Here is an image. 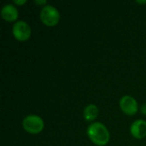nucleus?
Masks as SVG:
<instances>
[{"mask_svg":"<svg viewBox=\"0 0 146 146\" xmlns=\"http://www.w3.org/2000/svg\"><path fill=\"white\" fill-rule=\"evenodd\" d=\"M140 111H141V113H142L143 115H146V103H145V104H143V105L141 106Z\"/></svg>","mask_w":146,"mask_h":146,"instance_id":"1a4fd4ad","label":"nucleus"},{"mask_svg":"<svg viewBox=\"0 0 146 146\" xmlns=\"http://www.w3.org/2000/svg\"><path fill=\"white\" fill-rule=\"evenodd\" d=\"M87 136L96 145L104 146L110 141V133L107 127L100 122L92 123L87 127Z\"/></svg>","mask_w":146,"mask_h":146,"instance_id":"f257e3e1","label":"nucleus"},{"mask_svg":"<svg viewBox=\"0 0 146 146\" xmlns=\"http://www.w3.org/2000/svg\"><path fill=\"white\" fill-rule=\"evenodd\" d=\"M131 134L137 139H141L146 137V121L144 120L135 121L130 127Z\"/></svg>","mask_w":146,"mask_h":146,"instance_id":"423d86ee","label":"nucleus"},{"mask_svg":"<svg viewBox=\"0 0 146 146\" xmlns=\"http://www.w3.org/2000/svg\"><path fill=\"white\" fill-rule=\"evenodd\" d=\"M121 110L127 115H133L138 112V103L131 96H124L120 100Z\"/></svg>","mask_w":146,"mask_h":146,"instance_id":"39448f33","label":"nucleus"},{"mask_svg":"<svg viewBox=\"0 0 146 146\" xmlns=\"http://www.w3.org/2000/svg\"><path fill=\"white\" fill-rule=\"evenodd\" d=\"M23 128L31 134H38L44 129V121L37 115H30L24 118L22 121Z\"/></svg>","mask_w":146,"mask_h":146,"instance_id":"f03ea898","label":"nucleus"},{"mask_svg":"<svg viewBox=\"0 0 146 146\" xmlns=\"http://www.w3.org/2000/svg\"><path fill=\"white\" fill-rule=\"evenodd\" d=\"M26 3H27L26 0H22V1H17V0H15V1H14V3L15 4H17V5H23Z\"/></svg>","mask_w":146,"mask_h":146,"instance_id":"9d476101","label":"nucleus"},{"mask_svg":"<svg viewBox=\"0 0 146 146\" xmlns=\"http://www.w3.org/2000/svg\"><path fill=\"white\" fill-rule=\"evenodd\" d=\"M136 3H142V4H145V3H146V1H136Z\"/></svg>","mask_w":146,"mask_h":146,"instance_id":"f8f14e48","label":"nucleus"},{"mask_svg":"<svg viewBox=\"0 0 146 146\" xmlns=\"http://www.w3.org/2000/svg\"><path fill=\"white\" fill-rule=\"evenodd\" d=\"M83 115L86 121H93L98 115V108L95 104H89L85 108Z\"/></svg>","mask_w":146,"mask_h":146,"instance_id":"6e6552de","label":"nucleus"},{"mask_svg":"<svg viewBox=\"0 0 146 146\" xmlns=\"http://www.w3.org/2000/svg\"><path fill=\"white\" fill-rule=\"evenodd\" d=\"M46 1H44V0H43V1H39V0H36V1H34V3H36V4H38V5H44V4H46ZM45 6V5H44Z\"/></svg>","mask_w":146,"mask_h":146,"instance_id":"9b49d317","label":"nucleus"},{"mask_svg":"<svg viewBox=\"0 0 146 146\" xmlns=\"http://www.w3.org/2000/svg\"><path fill=\"white\" fill-rule=\"evenodd\" d=\"M41 21L48 27H55L60 21V14L58 10L52 5H45L40 11Z\"/></svg>","mask_w":146,"mask_h":146,"instance_id":"7ed1b4c3","label":"nucleus"},{"mask_svg":"<svg viewBox=\"0 0 146 146\" xmlns=\"http://www.w3.org/2000/svg\"><path fill=\"white\" fill-rule=\"evenodd\" d=\"M18 10L12 4H6L1 9L2 18L8 22H14L18 18Z\"/></svg>","mask_w":146,"mask_h":146,"instance_id":"0eeeda50","label":"nucleus"},{"mask_svg":"<svg viewBox=\"0 0 146 146\" xmlns=\"http://www.w3.org/2000/svg\"><path fill=\"white\" fill-rule=\"evenodd\" d=\"M31 33L32 31L30 26L23 21H16L12 28V33L15 38L21 42L27 41L30 38Z\"/></svg>","mask_w":146,"mask_h":146,"instance_id":"20e7f679","label":"nucleus"}]
</instances>
